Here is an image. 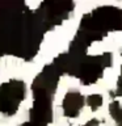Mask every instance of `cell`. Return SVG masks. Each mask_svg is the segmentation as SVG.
<instances>
[{"label":"cell","mask_w":122,"mask_h":126,"mask_svg":"<svg viewBox=\"0 0 122 126\" xmlns=\"http://www.w3.org/2000/svg\"><path fill=\"white\" fill-rule=\"evenodd\" d=\"M25 5L29 8L30 11L34 12V11H37L38 8L42 5V1H38V0H35V1H33V0H29V1H28V0H26V1H25Z\"/></svg>","instance_id":"obj_1"}]
</instances>
